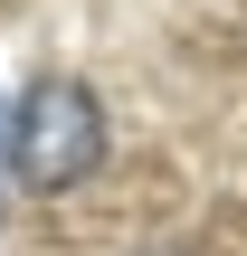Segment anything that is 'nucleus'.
Segmentation results:
<instances>
[{"instance_id": "nucleus-1", "label": "nucleus", "mask_w": 247, "mask_h": 256, "mask_svg": "<svg viewBox=\"0 0 247 256\" xmlns=\"http://www.w3.org/2000/svg\"><path fill=\"white\" fill-rule=\"evenodd\" d=\"M10 171L29 190H76L105 171V104L76 76H38L10 114Z\"/></svg>"}]
</instances>
